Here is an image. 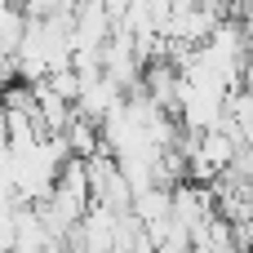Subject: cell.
<instances>
[{
  "label": "cell",
  "mask_w": 253,
  "mask_h": 253,
  "mask_svg": "<svg viewBox=\"0 0 253 253\" xmlns=\"http://www.w3.org/2000/svg\"><path fill=\"white\" fill-rule=\"evenodd\" d=\"M120 84L107 80V76H93V80H80V98H76V116L89 120V125H102V116L120 102Z\"/></svg>",
  "instance_id": "cell-1"
},
{
  "label": "cell",
  "mask_w": 253,
  "mask_h": 253,
  "mask_svg": "<svg viewBox=\"0 0 253 253\" xmlns=\"http://www.w3.org/2000/svg\"><path fill=\"white\" fill-rule=\"evenodd\" d=\"M49 249H62L49 240L36 205H13V249L9 253H49Z\"/></svg>",
  "instance_id": "cell-2"
},
{
  "label": "cell",
  "mask_w": 253,
  "mask_h": 253,
  "mask_svg": "<svg viewBox=\"0 0 253 253\" xmlns=\"http://www.w3.org/2000/svg\"><path fill=\"white\" fill-rule=\"evenodd\" d=\"M62 142H67L71 160H93V156L102 151V133H98V125H89V120H80V116H71V125L62 129Z\"/></svg>",
  "instance_id": "cell-3"
},
{
  "label": "cell",
  "mask_w": 253,
  "mask_h": 253,
  "mask_svg": "<svg viewBox=\"0 0 253 253\" xmlns=\"http://www.w3.org/2000/svg\"><path fill=\"white\" fill-rule=\"evenodd\" d=\"M40 84H44V89H49L53 98H62L67 107H76V98H80V76H76L71 67H62V71H49V76H44Z\"/></svg>",
  "instance_id": "cell-4"
}]
</instances>
